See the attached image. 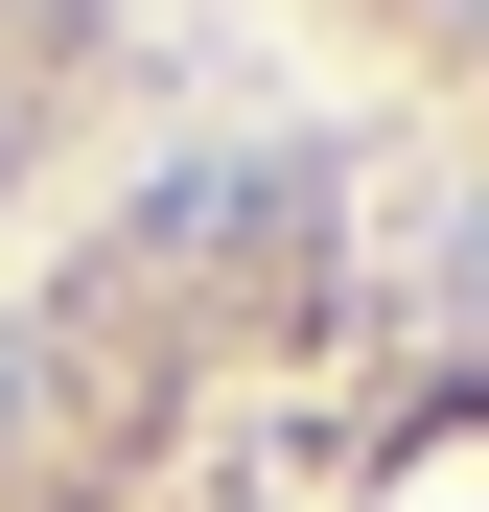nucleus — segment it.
Returning <instances> with one entry per match:
<instances>
[{
	"mask_svg": "<svg viewBox=\"0 0 489 512\" xmlns=\"http://www.w3.org/2000/svg\"><path fill=\"white\" fill-rule=\"evenodd\" d=\"M0 512H489V163L280 117L94 187L0 280Z\"/></svg>",
	"mask_w": 489,
	"mask_h": 512,
	"instance_id": "nucleus-1",
	"label": "nucleus"
},
{
	"mask_svg": "<svg viewBox=\"0 0 489 512\" xmlns=\"http://www.w3.org/2000/svg\"><path fill=\"white\" fill-rule=\"evenodd\" d=\"M117 70H140V0H0V210L94 163Z\"/></svg>",
	"mask_w": 489,
	"mask_h": 512,
	"instance_id": "nucleus-2",
	"label": "nucleus"
},
{
	"mask_svg": "<svg viewBox=\"0 0 489 512\" xmlns=\"http://www.w3.org/2000/svg\"><path fill=\"white\" fill-rule=\"evenodd\" d=\"M303 24L373 70V117H420V140L489 163V0H303Z\"/></svg>",
	"mask_w": 489,
	"mask_h": 512,
	"instance_id": "nucleus-3",
	"label": "nucleus"
}]
</instances>
